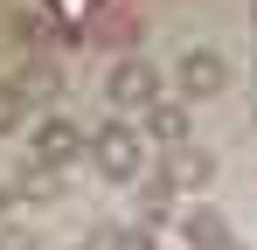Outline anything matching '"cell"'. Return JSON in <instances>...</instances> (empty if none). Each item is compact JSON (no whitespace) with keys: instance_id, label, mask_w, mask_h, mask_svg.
Wrapping results in <instances>:
<instances>
[{"instance_id":"obj_1","label":"cell","mask_w":257,"mask_h":250,"mask_svg":"<svg viewBox=\"0 0 257 250\" xmlns=\"http://www.w3.org/2000/svg\"><path fill=\"white\" fill-rule=\"evenodd\" d=\"M90 160H97L104 181H139V174H146V132L132 118H104L90 132Z\"/></svg>"},{"instance_id":"obj_2","label":"cell","mask_w":257,"mask_h":250,"mask_svg":"<svg viewBox=\"0 0 257 250\" xmlns=\"http://www.w3.org/2000/svg\"><path fill=\"white\" fill-rule=\"evenodd\" d=\"M104 104H118V118H125V111L146 118V111L160 104V70H153L146 56H118V63L104 70Z\"/></svg>"},{"instance_id":"obj_3","label":"cell","mask_w":257,"mask_h":250,"mask_svg":"<svg viewBox=\"0 0 257 250\" xmlns=\"http://www.w3.org/2000/svg\"><path fill=\"white\" fill-rule=\"evenodd\" d=\"M77 153H90V132L77 118H63V111H42V118L28 125V160H42V167H63L77 160Z\"/></svg>"},{"instance_id":"obj_4","label":"cell","mask_w":257,"mask_h":250,"mask_svg":"<svg viewBox=\"0 0 257 250\" xmlns=\"http://www.w3.org/2000/svg\"><path fill=\"white\" fill-rule=\"evenodd\" d=\"M174 83H181V104H209V97L229 90V56L222 49H181Z\"/></svg>"},{"instance_id":"obj_5","label":"cell","mask_w":257,"mask_h":250,"mask_svg":"<svg viewBox=\"0 0 257 250\" xmlns=\"http://www.w3.org/2000/svg\"><path fill=\"white\" fill-rule=\"evenodd\" d=\"M181 243L188 250H236V229H229V215L209 202H195L188 215H181Z\"/></svg>"},{"instance_id":"obj_6","label":"cell","mask_w":257,"mask_h":250,"mask_svg":"<svg viewBox=\"0 0 257 250\" xmlns=\"http://www.w3.org/2000/svg\"><path fill=\"white\" fill-rule=\"evenodd\" d=\"M160 174L174 181V195H195V188H209V181H215V153H209V146H181V153H167Z\"/></svg>"},{"instance_id":"obj_7","label":"cell","mask_w":257,"mask_h":250,"mask_svg":"<svg viewBox=\"0 0 257 250\" xmlns=\"http://www.w3.org/2000/svg\"><path fill=\"white\" fill-rule=\"evenodd\" d=\"M188 125H195V111H188V104H174V97H160V104L146 111L139 132H146V139H160L167 153H181V146H188Z\"/></svg>"},{"instance_id":"obj_8","label":"cell","mask_w":257,"mask_h":250,"mask_svg":"<svg viewBox=\"0 0 257 250\" xmlns=\"http://www.w3.org/2000/svg\"><path fill=\"white\" fill-rule=\"evenodd\" d=\"M21 97H28V104H56V97H63V70H56V63H21Z\"/></svg>"},{"instance_id":"obj_9","label":"cell","mask_w":257,"mask_h":250,"mask_svg":"<svg viewBox=\"0 0 257 250\" xmlns=\"http://www.w3.org/2000/svg\"><path fill=\"white\" fill-rule=\"evenodd\" d=\"M14 195H28V202H49V195H63V174L42 160H21V174H14Z\"/></svg>"},{"instance_id":"obj_10","label":"cell","mask_w":257,"mask_h":250,"mask_svg":"<svg viewBox=\"0 0 257 250\" xmlns=\"http://www.w3.org/2000/svg\"><path fill=\"white\" fill-rule=\"evenodd\" d=\"M21 125H28V97H21V83L7 77V83H0V139L21 132Z\"/></svg>"},{"instance_id":"obj_11","label":"cell","mask_w":257,"mask_h":250,"mask_svg":"<svg viewBox=\"0 0 257 250\" xmlns=\"http://www.w3.org/2000/svg\"><path fill=\"white\" fill-rule=\"evenodd\" d=\"M104 250H160V243H153V229H146V222H118V229L104 236Z\"/></svg>"},{"instance_id":"obj_12","label":"cell","mask_w":257,"mask_h":250,"mask_svg":"<svg viewBox=\"0 0 257 250\" xmlns=\"http://www.w3.org/2000/svg\"><path fill=\"white\" fill-rule=\"evenodd\" d=\"M0 250H35V229H21V222H0Z\"/></svg>"},{"instance_id":"obj_13","label":"cell","mask_w":257,"mask_h":250,"mask_svg":"<svg viewBox=\"0 0 257 250\" xmlns=\"http://www.w3.org/2000/svg\"><path fill=\"white\" fill-rule=\"evenodd\" d=\"M14 202H21V195H14V188H0V215H7V208H14Z\"/></svg>"},{"instance_id":"obj_14","label":"cell","mask_w":257,"mask_h":250,"mask_svg":"<svg viewBox=\"0 0 257 250\" xmlns=\"http://www.w3.org/2000/svg\"><path fill=\"white\" fill-rule=\"evenodd\" d=\"M70 250H97V243H70Z\"/></svg>"}]
</instances>
